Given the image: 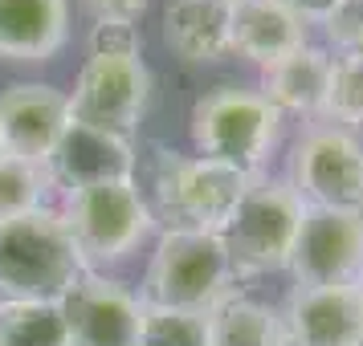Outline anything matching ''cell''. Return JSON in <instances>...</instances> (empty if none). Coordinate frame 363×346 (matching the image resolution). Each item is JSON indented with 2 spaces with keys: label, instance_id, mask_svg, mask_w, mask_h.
<instances>
[{
  "label": "cell",
  "instance_id": "18",
  "mask_svg": "<svg viewBox=\"0 0 363 346\" xmlns=\"http://www.w3.org/2000/svg\"><path fill=\"white\" fill-rule=\"evenodd\" d=\"M208 318V346H281L286 342V326H281V310L269 301L233 289L220 297Z\"/></svg>",
  "mask_w": 363,
  "mask_h": 346
},
{
  "label": "cell",
  "instance_id": "21",
  "mask_svg": "<svg viewBox=\"0 0 363 346\" xmlns=\"http://www.w3.org/2000/svg\"><path fill=\"white\" fill-rule=\"evenodd\" d=\"M323 118L343 131L363 127V53H335Z\"/></svg>",
  "mask_w": 363,
  "mask_h": 346
},
{
  "label": "cell",
  "instance_id": "1",
  "mask_svg": "<svg viewBox=\"0 0 363 346\" xmlns=\"http://www.w3.org/2000/svg\"><path fill=\"white\" fill-rule=\"evenodd\" d=\"M249 183H253V175L229 163L160 147L147 167V183H139V192L155 216V229L225 232Z\"/></svg>",
  "mask_w": 363,
  "mask_h": 346
},
{
  "label": "cell",
  "instance_id": "7",
  "mask_svg": "<svg viewBox=\"0 0 363 346\" xmlns=\"http://www.w3.org/2000/svg\"><path fill=\"white\" fill-rule=\"evenodd\" d=\"M290 188L306 208L363 212V139L343 127H311L294 143Z\"/></svg>",
  "mask_w": 363,
  "mask_h": 346
},
{
  "label": "cell",
  "instance_id": "4",
  "mask_svg": "<svg viewBox=\"0 0 363 346\" xmlns=\"http://www.w3.org/2000/svg\"><path fill=\"white\" fill-rule=\"evenodd\" d=\"M57 212H62V224L82 257L86 273H102L111 265L127 261L155 232V216L135 180L66 192Z\"/></svg>",
  "mask_w": 363,
  "mask_h": 346
},
{
  "label": "cell",
  "instance_id": "30",
  "mask_svg": "<svg viewBox=\"0 0 363 346\" xmlns=\"http://www.w3.org/2000/svg\"><path fill=\"white\" fill-rule=\"evenodd\" d=\"M355 346H363V334H359V342H355Z\"/></svg>",
  "mask_w": 363,
  "mask_h": 346
},
{
  "label": "cell",
  "instance_id": "12",
  "mask_svg": "<svg viewBox=\"0 0 363 346\" xmlns=\"http://www.w3.org/2000/svg\"><path fill=\"white\" fill-rule=\"evenodd\" d=\"M69 127L66 90L50 82H13L0 94V131L13 159L45 167L62 131Z\"/></svg>",
  "mask_w": 363,
  "mask_h": 346
},
{
  "label": "cell",
  "instance_id": "20",
  "mask_svg": "<svg viewBox=\"0 0 363 346\" xmlns=\"http://www.w3.org/2000/svg\"><path fill=\"white\" fill-rule=\"evenodd\" d=\"M50 192H53V183H50V171L45 167L13 159V155L0 159V224L45 208V196Z\"/></svg>",
  "mask_w": 363,
  "mask_h": 346
},
{
  "label": "cell",
  "instance_id": "25",
  "mask_svg": "<svg viewBox=\"0 0 363 346\" xmlns=\"http://www.w3.org/2000/svg\"><path fill=\"white\" fill-rule=\"evenodd\" d=\"M151 0H82V8L90 13L94 21H135L147 13Z\"/></svg>",
  "mask_w": 363,
  "mask_h": 346
},
{
  "label": "cell",
  "instance_id": "5",
  "mask_svg": "<svg viewBox=\"0 0 363 346\" xmlns=\"http://www.w3.org/2000/svg\"><path fill=\"white\" fill-rule=\"evenodd\" d=\"M188 131H192L196 155L216 159V163H229L257 180L281 134V115L257 90L216 86L204 98H196L192 118H188Z\"/></svg>",
  "mask_w": 363,
  "mask_h": 346
},
{
  "label": "cell",
  "instance_id": "22",
  "mask_svg": "<svg viewBox=\"0 0 363 346\" xmlns=\"http://www.w3.org/2000/svg\"><path fill=\"white\" fill-rule=\"evenodd\" d=\"M139 346H208V318L192 310L143 306Z\"/></svg>",
  "mask_w": 363,
  "mask_h": 346
},
{
  "label": "cell",
  "instance_id": "29",
  "mask_svg": "<svg viewBox=\"0 0 363 346\" xmlns=\"http://www.w3.org/2000/svg\"><path fill=\"white\" fill-rule=\"evenodd\" d=\"M281 346H294V342H290V338H286V342H281Z\"/></svg>",
  "mask_w": 363,
  "mask_h": 346
},
{
  "label": "cell",
  "instance_id": "14",
  "mask_svg": "<svg viewBox=\"0 0 363 346\" xmlns=\"http://www.w3.org/2000/svg\"><path fill=\"white\" fill-rule=\"evenodd\" d=\"M330 66H335L330 50L306 41L302 50L262 66V90H257V94H262L281 118L286 115L323 118L327 90H330Z\"/></svg>",
  "mask_w": 363,
  "mask_h": 346
},
{
  "label": "cell",
  "instance_id": "15",
  "mask_svg": "<svg viewBox=\"0 0 363 346\" xmlns=\"http://www.w3.org/2000/svg\"><path fill=\"white\" fill-rule=\"evenodd\" d=\"M69 41V0H0V62H50Z\"/></svg>",
  "mask_w": 363,
  "mask_h": 346
},
{
  "label": "cell",
  "instance_id": "8",
  "mask_svg": "<svg viewBox=\"0 0 363 346\" xmlns=\"http://www.w3.org/2000/svg\"><path fill=\"white\" fill-rule=\"evenodd\" d=\"M66 98L74 122L131 139L151 98V69L143 57H86Z\"/></svg>",
  "mask_w": 363,
  "mask_h": 346
},
{
  "label": "cell",
  "instance_id": "26",
  "mask_svg": "<svg viewBox=\"0 0 363 346\" xmlns=\"http://www.w3.org/2000/svg\"><path fill=\"white\" fill-rule=\"evenodd\" d=\"M281 4H286V8L311 29V25H323V21L330 17V8H335L339 0H281Z\"/></svg>",
  "mask_w": 363,
  "mask_h": 346
},
{
  "label": "cell",
  "instance_id": "19",
  "mask_svg": "<svg viewBox=\"0 0 363 346\" xmlns=\"http://www.w3.org/2000/svg\"><path fill=\"white\" fill-rule=\"evenodd\" d=\"M0 346H69L62 301L0 297Z\"/></svg>",
  "mask_w": 363,
  "mask_h": 346
},
{
  "label": "cell",
  "instance_id": "13",
  "mask_svg": "<svg viewBox=\"0 0 363 346\" xmlns=\"http://www.w3.org/2000/svg\"><path fill=\"white\" fill-rule=\"evenodd\" d=\"M281 326L294 346H355L363 334V297L355 285H294Z\"/></svg>",
  "mask_w": 363,
  "mask_h": 346
},
{
  "label": "cell",
  "instance_id": "24",
  "mask_svg": "<svg viewBox=\"0 0 363 346\" xmlns=\"http://www.w3.org/2000/svg\"><path fill=\"white\" fill-rule=\"evenodd\" d=\"M323 33L335 53H363V0H339L323 21Z\"/></svg>",
  "mask_w": 363,
  "mask_h": 346
},
{
  "label": "cell",
  "instance_id": "3",
  "mask_svg": "<svg viewBox=\"0 0 363 346\" xmlns=\"http://www.w3.org/2000/svg\"><path fill=\"white\" fill-rule=\"evenodd\" d=\"M82 273L86 265L57 208L45 204L0 224V297L62 301L82 281Z\"/></svg>",
  "mask_w": 363,
  "mask_h": 346
},
{
  "label": "cell",
  "instance_id": "27",
  "mask_svg": "<svg viewBox=\"0 0 363 346\" xmlns=\"http://www.w3.org/2000/svg\"><path fill=\"white\" fill-rule=\"evenodd\" d=\"M4 155H9V151H4V131H0V159H4Z\"/></svg>",
  "mask_w": 363,
  "mask_h": 346
},
{
  "label": "cell",
  "instance_id": "17",
  "mask_svg": "<svg viewBox=\"0 0 363 346\" xmlns=\"http://www.w3.org/2000/svg\"><path fill=\"white\" fill-rule=\"evenodd\" d=\"M164 45L188 66H213L229 45V4L225 0H167Z\"/></svg>",
  "mask_w": 363,
  "mask_h": 346
},
{
  "label": "cell",
  "instance_id": "16",
  "mask_svg": "<svg viewBox=\"0 0 363 346\" xmlns=\"http://www.w3.org/2000/svg\"><path fill=\"white\" fill-rule=\"evenodd\" d=\"M311 37L306 25L281 0H237L229 4V45L253 66H269L286 53L302 50Z\"/></svg>",
  "mask_w": 363,
  "mask_h": 346
},
{
  "label": "cell",
  "instance_id": "2",
  "mask_svg": "<svg viewBox=\"0 0 363 346\" xmlns=\"http://www.w3.org/2000/svg\"><path fill=\"white\" fill-rule=\"evenodd\" d=\"M233 289H237V273L220 232L160 229L143 285H139L143 306L208 313Z\"/></svg>",
  "mask_w": 363,
  "mask_h": 346
},
{
  "label": "cell",
  "instance_id": "10",
  "mask_svg": "<svg viewBox=\"0 0 363 346\" xmlns=\"http://www.w3.org/2000/svg\"><path fill=\"white\" fill-rule=\"evenodd\" d=\"M62 318L69 346H139L143 301L106 273H82V281L62 297Z\"/></svg>",
  "mask_w": 363,
  "mask_h": 346
},
{
  "label": "cell",
  "instance_id": "11",
  "mask_svg": "<svg viewBox=\"0 0 363 346\" xmlns=\"http://www.w3.org/2000/svg\"><path fill=\"white\" fill-rule=\"evenodd\" d=\"M50 183L62 192H78V188H99V183H123L139 175V151L131 139L99 127L74 122L62 131L57 147H53L50 163Z\"/></svg>",
  "mask_w": 363,
  "mask_h": 346
},
{
  "label": "cell",
  "instance_id": "31",
  "mask_svg": "<svg viewBox=\"0 0 363 346\" xmlns=\"http://www.w3.org/2000/svg\"><path fill=\"white\" fill-rule=\"evenodd\" d=\"M225 4H237V0H225Z\"/></svg>",
  "mask_w": 363,
  "mask_h": 346
},
{
  "label": "cell",
  "instance_id": "6",
  "mask_svg": "<svg viewBox=\"0 0 363 346\" xmlns=\"http://www.w3.org/2000/svg\"><path fill=\"white\" fill-rule=\"evenodd\" d=\"M302 216H306V204L294 196L290 183L257 175L245 188L241 204L233 208L225 232H220V241L229 248L233 273L237 277H262V273L286 269L298 229H302Z\"/></svg>",
  "mask_w": 363,
  "mask_h": 346
},
{
  "label": "cell",
  "instance_id": "9",
  "mask_svg": "<svg viewBox=\"0 0 363 346\" xmlns=\"http://www.w3.org/2000/svg\"><path fill=\"white\" fill-rule=\"evenodd\" d=\"M290 277L302 289L359 285L363 277V212L306 208L290 253Z\"/></svg>",
  "mask_w": 363,
  "mask_h": 346
},
{
  "label": "cell",
  "instance_id": "28",
  "mask_svg": "<svg viewBox=\"0 0 363 346\" xmlns=\"http://www.w3.org/2000/svg\"><path fill=\"white\" fill-rule=\"evenodd\" d=\"M355 289H359V297H363V277H359V285H355Z\"/></svg>",
  "mask_w": 363,
  "mask_h": 346
},
{
  "label": "cell",
  "instance_id": "23",
  "mask_svg": "<svg viewBox=\"0 0 363 346\" xmlns=\"http://www.w3.org/2000/svg\"><path fill=\"white\" fill-rule=\"evenodd\" d=\"M86 50L90 57H143V33L135 21H94Z\"/></svg>",
  "mask_w": 363,
  "mask_h": 346
}]
</instances>
